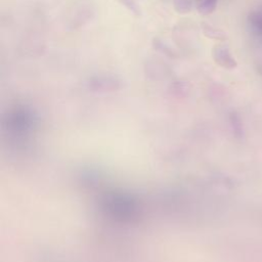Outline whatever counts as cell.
Masks as SVG:
<instances>
[{"instance_id": "obj_9", "label": "cell", "mask_w": 262, "mask_h": 262, "mask_svg": "<svg viewBox=\"0 0 262 262\" xmlns=\"http://www.w3.org/2000/svg\"><path fill=\"white\" fill-rule=\"evenodd\" d=\"M119 2L125 6L130 12H132L134 15L139 16L141 14V9L139 4L136 2V0H119Z\"/></svg>"}, {"instance_id": "obj_5", "label": "cell", "mask_w": 262, "mask_h": 262, "mask_svg": "<svg viewBox=\"0 0 262 262\" xmlns=\"http://www.w3.org/2000/svg\"><path fill=\"white\" fill-rule=\"evenodd\" d=\"M152 47L155 48V50L159 51L160 53H162L163 55L170 57V58H177L178 54L177 52L165 41H163L160 38H154L152 39Z\"/></svg>"}, {"instance_id": "obj_1", "label": "cell", "mask_w": 262, "mask_h": 262, "mask_svg": "<svg viewBox=\"0 0 262 262\" xmlns=\"http://www.w3.org/2000/svg\"><path fill=\"white\" fill-rule=\"evenodd\" d=\"M86 86L94 92H112L121 88L122 81L115 75L98 74L90 76L86 81Z\"/></svg>"}, {"instance_id": "obj_3", "label": "cell", "mask_w": 262, "mask_h": 262, "mask_svg": "<svg viewBox=\"0 0 262 262\" xmlns=\"http://www.w3.org/2000/svg\"><path fill=\"white\" fill-rule=\"evenodd\" d=\"M247 23L250 31L259 38H262V11L258 9L252 10L247 16Z\"/></svg>"}, {"instance_id": "obj_8", "label": "cell", "mask_w": 262, "mask_h": 262, "mask_svg": "<svg viewBox=\"0 0 262 262\" xmlns=\"http://www.w3.org/2000/svg\"><path fill=\"white\" fill-rule=\"evenodd\" d=\"M194 0H173L174 10L179 14H186L191 11Z\"/></svg>"}, {"instance_id": "obj_7", "label": "cell", "mask_w": 262, "mask_h": 262, "mask_svg": "<svg viewBox=\"0 0 262 262\" xmlns=\"http://www.w3.org/2000/svg\"><path fill=\"white\" fill-rule=\"evenodd\" d=\"M196 9L202 15H209L215 11L218 0H194Z\"/></svg>"}, {"instance_id": "obj_6", "label": "cell", "mask_w": 262, "mask_h": 262, "mask_svg": "<svg viewBox=\"0 0 262 262\" xmlns=\"http://www.w3.org/2000/svg\"><path fill=\"white\" fill-rule=\"evenodd\" d=\"M202 32L206 37H208L210 39H213V40L222 41V40L226 39V35L222 30H220L218 28H215V27H212L207 23L202 24Z\"/></svg>"}, {"instance_id": "obj_4", "label": "cell", "mask_w": 262, "mask_h": 262, "mask_svg": "<svg viewBox=\"0 0 262 262\" xmlns=\"http://www.w3.org/2000/svg\"><path fill=\"white\" fill-rule=\"evenodd\" d=\"M94 13L92 8H90L89 6H82L80 7L78 10H76L72 21H71V26L76 29L79 28L85 24H87L88 21L91 20V18L93 17Z\"/></svg>"}, {"instance_id": "obj_10", "label": "cell", "mask_w": 262, "mask_h": 262, "mask_svg": "<svg viewBox=\"0 0 262 262\" xmlns=\"http://www.w3.org/2000/svg\"><path fill=\"white\" fill-rule=\"evenodd\" d=\"M257 73H258L260 76H262V63H259V64L257 66Z\"/></svg>"}, {"instance_id": "obj_2", "label": "cell", "mask_w": 262, "mask_h": 262, "mask_svg": "<svg viewBox=\"0 0 262 262\" xmlns=\"http://www.w3.org/2000/svg\"><path fill=\"white\" fill-rule=\"evenodd\" d=\"M212 56L216 64L226 70H233L236 68L237 62L234 56L231 54L229 48L223 44L214 46L212 50Z\"/></svg>"}]
</instances>
